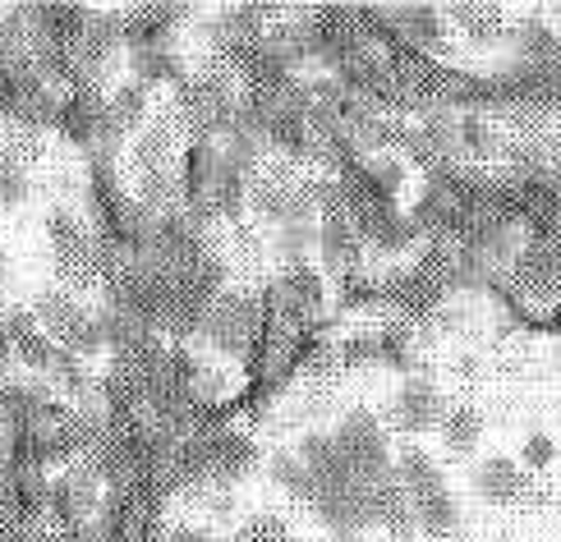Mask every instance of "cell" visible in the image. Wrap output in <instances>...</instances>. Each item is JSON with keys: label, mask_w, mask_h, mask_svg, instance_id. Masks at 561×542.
<instances>
[{"label": "cell", "mask_w": 561, "mask_h": 542, "mask_svg": "<svg viewBox=\"0 0 561 542\" xmlns=\"http://www.w3.org/2000/svg\"><path fill=\"white\" fill-rule=\"evenodd\" d=\"M336 446H341V455L350 460V469H355L359 478H373V474H382V469H391V460H387V433H382V423L373 418L368 410H355V414L341 418Z\"/></svg>", "instance_id": "cell-1"}, {"label": "cell", "mask_w": 561, "mask_h": 542, "mask_svg": "<svg viewBox=\"0 0 561 542\" xmlns=\"http://www.w3.org/2000/svg\"><path fill=\"white\" fill-rule=\"evenodd\" d=\"M207 341L221 345L226 355H249V341L259 336V309L249 295H226L207 309Z\"/></svg>", "instance_id": "cell-2"}, {"label": "cell", "mask_w": 561, "mask_h": 542, "mask_svg": "<svg viewBox=\"0 0 561 542\" xmlns=\"http://www.w3.org/2000/svg\"><path fill=\"white\" fill-rule=\"evenodd\" d=\"M529 469L511 455H488L474 469V492L488 506H525V492H529Z\"/></svg>", "instance_id": "cell-3"}, {"label": "cell", "mask_w": 561, "mask_h": 542, "mask_svg": "<svg viewBox=\"0 0 561 542\" xmlns=\"http://www.w3.org/2000/svg\"><path fill=\"white\" fill-rule=\"evenodd\" d=\"M391 423L401 428L405 437H419L442 423V395L428 377H410V382L396 391V405H391Z\"/></svg>", "instance_id": "cell-4"}, {"label": "cell", "mask_w": 561, "mask_h": 542, "mask_svg": "<svg viewBox=\"0 0 561 542\" xmlns=\"http://www.w3.org/2000/svg\"><path fill=\"white\" fill-rule=\"evenodd\" d=\"M37 309H42L46 326H51V336H60L65 345H79V349H98V345H102L98 318H88L75 299H65V295H42Z\"/></svg>", "instance_id": "cell-5"}, {"label": "cell", "mask_w": 561, "mask_h": 542, "mask_svg": "<svg viewBox=\"0 0 561 542\" xmlns=\"http://www.w3.org/2000/svg\"><path fill=\"white\" fill-rule=\"evenodd\" d=\"M322 276L313 267H304V263H290L286 272H280L276 280V303H280V313H286L295 326H304L318 309H322Z\"/></svg>", "instance_id": "cell-6"}, {"label": "cell", "mask_w": 561, "mask_h": 542, "mask_svg": "<svg viewBox=\"0 0 561 542\" xmlns=\"http://www.w3.org/2000/svg\"><path fill=\"white\" fill-rule=\"evenodd\" d=\"M410 515H414V529L428 533V538H456V529H460V506L451 497V487H437V492L414 497Z\"/></svg>", "instance_id": "cell-7"}, {"label": "cell", "mask_w": 561, "mask_h": 542, "mask_svg": "<svg viewBox=\"0 0 561 542\" xmlns=\"http://www.w3.org/2000/svg\"><path fill=\"white\" fill-rule=\"evenodd\" d=\"M391 28L401 33L410 46H419V51H433V46L447 42V19H442L433 5H405V10H391Z\"/></svg>", "instance_id": "cell-8"}, {"label": "cell", "mask_w": 561, "mask_h": 542, "mask_svg": "<svg viewBox=\"0 0 561 542\" xmlns=\"http://www.w3.org/2000/svg\"><path fill=\"white\" fill-rule=\"evenodd\" d=\"M511 46H516V56L525 65H552L561 60V37L552 33V23L543 19H520V23H511Z\"/></svg>", "instance_id": "cell-9"}, {"label": "cell", "mask_w": 561, "mask_h": 542, "mask_svg": "<svg viewBox=\"0 0 561 542\" xmlns=\"http://www.w3.org/2000/svg\"><path fill=\"white\" fill-rule=\"evenodd\" d=\"M561 276V249H552L548 240H534L520 257H516V280L534 295H552Z\"/></svg>", "instance_id": "cell-10"}, {"label": "cell", "mask_w": 561, "mask_h": 542, "mask_svg": "<svg viewBox=\"0 0 561 542\" xmlns=\"http://www.w3.org/2000/svg\"><path fill=\"white\" fill-rule=\"evenodd\" d=\"M391 474H396V483L405 487V497H410V501H414V497H424V492L447 487V483H442V469H437V460H433L428 451H419V446H405V451L396 455Z\"/></svg>", "instance_id": "cell-11"}, {"label": "cell", "mask_w": 561, "mask_h": 542, "mask_svg": "<svg viewBox=\"0 0 561 542\" xmlns=\"http://www.w3.org/2000/svg\"><path fill=\"white\" fill-rule=\"evenodd\" d=\"M318 244H322V257H327V267H355L359 263V226H350V217H327V226L318 230Z\"/></svg>", "instance_id": "cell-12"}, {"label": "cell", "mask_w": 561, "mask_h": 542, "mask_svg": "<svg viewBox=\"0 0 561 542\" xmlns=\"http://www.w3.org/2000/svg\"><path fill=\"white\" fill-rule=\"evenodd\" d=\"M437 428H442V441H447L451 455H470L483 437V414L474 405H456V410L442 414Z\"/></svg>", "instance_id": "cell-13"}, {"label": "cell", "mask_w": 561, "mask_h": 542, "mask_svg": "<svg viewBox=\"0 0 561 542\" xmlns=\"http://www.w3.org/2000/svg\"><path fill=\"white\" fill-rule=\"evenodd\" d=\"M272 478L290 492V497H299V501H318V478L304 469V460L295 455V451H280L276 460H272Z\"/></svg>", "instance_id": "cell-14"}, {"label": "cell", "mask_w": 561, "mask_h": 542, "mask_svg": "<svg viewBox=\"0 0 561 542\" xmlns=\"http://www.w3.org/2000/svg\"><path fill=\"white\" fill-rule=\"evenodd\" d=\"M451 19H456L470 37H497V33H506V14H502L497 5H479V10H474V5H456Z\"/></svg>", "instance_id": "cell-15"}, {"label": "cell", "mask_w": 561, "mask_h": 542, "mask_svg": "<svg viewBox=\"0 0 561 542\" xmlns=\"http://www.w3.org/2000/svg\"><path fill=\"white\" fill-rule=\"evenodd\" d=\"M111 115H115V129H129L138 125V115H148V83H125L121 92L111 97Z\"/></svg>", "instance_id": "cell-16"}, {"label": "cell", "mask_w": 561, "mask_h": 542, "mask_svg": "<svg viewBox=\"0 0 561 542\" xmlns=\"http://www.w3.org/2000/svg\"><path fill=\"white\" fill-rule=\"evenodd\" d=\"M236 538H240V542H290L286 524H280L276 515H259V520H249Z\"/></svg>", "instance_id": "cell-17"}, {"label": "cell", "mask_w": 561, "mask_h": 542, "mask_svg": "<svg viewBox=\"0 0 561 542\" xmlns=\"http://www.w3.org/2000/svg\"><path fill=\"white\" fill-rule=\"evenodd\" d=\"M313 240H318V234H313L309 221H286V226H280V249H286L295 263H304V249H309Z\"/></svg>", "instance_id": "cell-18"}, {"label": "cell", "mask_w": 561, "mask_h": 542, "mask_svg": "<svg viewBox=\"0 0 561 542\" xmlns=\"http://www.w3.org/2000/svg\"><path fill=\"white\" fill-rule=\"evenodd\" d=\"M23 198V171L10 152H0V207H10Z\"/></svg>", "instance_id": "cell-19"}, {"label": "cell", "mask_w": 561, "mask_h": 542, "mask_svg": "<svg viewBox=\"0 0 561 542\" xmlns=\"http://www.w3.org/2000/svg\"><path fill=\"white\" fill-rule=\"evenodd\" d=\"M552 460H557V446H552V437H543V433H534V437L520 446V464H525V469H552Z\"/></svg>", "instance_id": "cell-20"}, {"label": "cell", "mask_w": 561, "mask_h": 542, "mask_svg": "<svg viewBox=\"0 0 561 542\" xmlns=\"http://www.w3.org/2000/svg\"><path fill=\"white\" fill-rule=\"evenodd\" d=\"M456 138L470 152H493V134H488V125L479 120V115H465V120L456 125Z\"/></svg>", "instance_id": "cell-21"}, {"label": "cell", "mask_w": 561, "mask_h": 542, "mask_svg": "<svg viewBox=\"0 0 561 542\" xmlns=\"http://www.w3.org/2000/svg\"><path fill=\"white\" fill-rule=\"evenodd\" d=\"M167 542H213V533L198 529V524H175V529L167 533Z\"/></svg>", "instance_id": "cell-22"}, {"label": "cell", "mask_w": 561, "mask_h": 542, "mask_svg": "<svg viewBox=\"0 0 561 542\" xmlns=\"http://www.w3.org/2000/svg\"><path fill=\"white\" fill-rule=\"evenodd\" d=\"M341 542H364V538H341Z\"/></svg>", "instance_id": "cell-23"}, {"label": "cell", "mask_w": 561, "mask_h": 542, "mask_svg": "<svg viewBox=\"0 0 561 542\" xmlns=\"http://www.w3.org/2000/svg\"><path fill=\"white\" fill-rule=\"evenodd\" d=\"M230 542H240V538H230Z\"/></svg>", "instance_id": "cell-24"}]
</instances>
